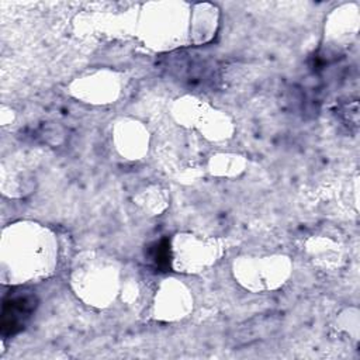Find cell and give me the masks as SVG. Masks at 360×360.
Returning <instances> with one entry per match:
<instances>
[{"label": "cell", "instance_id": "obj_1", "mask_svg": "<svg viewBox=\"0 0 360 360\" xmlns=\"http://www.w3.org/2000/svg\"><path fill=\"white\" fill-rule=\"evenodd\" d=\"M37 297L31 291L18 290L3 300L1 330L3 335H14L21 330L37 308Z\"/></svg>", "mask_w": 360, "mask_h": 360}]
</instances>
